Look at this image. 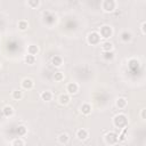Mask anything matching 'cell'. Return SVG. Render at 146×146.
Instances as JSON below:
<instances>
[{"mask_svg": "<svg viewBox=\"0 0 146 146\" xmlns=\"http://www.w3.org/2000/svg\"><path fill=\"white\" fill-rule=\"evenodd\" d=\"M38 52H39V48H38L35 44H30V46L27 47V54L35 56Z\"/></svg>", "mask_w": 146, "mask_h": 146, "instance_id": "19", "label": "cell"}, {"mask_svg": "<svg viewBox=\"0 0 146 146\" xmlns=\"http://www.w3.org/2000/svg\"><path fill=\"white\" fill-rule=\"evenodd\" d=\"M113 122H114V125H115V127L121 128V127H124V125L127 124V117H125L124 114H117V115L114 117Z\"/></svg>", "mask_w": 146, "mask_h": 146, "instance_id": "4", "label": "cell"}, {"mask_svg": "<svg viewBox=\"0 0 146 146\" xmlns=\"http://www.w3.org/2000/svg\"><path fill=\"white\" fill-rule=\"evenodd\" d=\"M40 97H41V99L44 100V102H50V100L52 99V94H51V91L46 90V91H42V92L40 94Z\"/></svg>", "mask_w": 146, "mask_h": 146, "instance_id": "14", "label": "cell"}, {"mask_svg": "<svg viewBox=\"0 0 146 146\" xmlns=\"http://www.w3.org/2000/svg\"><path fill=\"white\" fill-rule=\"evenodd\" d=\"M140 29H141V33L145 34V22L141 23V27H140Z\"/></svg>", "mask_w": 146, "mask_h": 146, "instance_id": "27", "label": "cell"}, {"mask_svg": "<svg viewBox=\"0 0 146 146\" xmlns=\"http://www.w3.org/2000/svg\"><path fill=\"white\" fill-rule=\"evenodd\" d=\"M27 5L31 8H36L40 5V0H27Z\"/></svg>", "mask_w": 146, "mask_h": 146, "instance_id": "25", "label": "cell"}, {"mask_svg": "<svg viewBox=\"0 0 146 146\" xmlns=\"http://www.w3.org/2000/svg\"><path fill=\"white\" fill-rule=\"evenodd\" d=\"M57 140H58V143H59L60 145H66V144H68L70 137H68V135H67V133L63 132V133H60V135L58 136Z\"/></svg>", "mask_w": 146, "mask_h": 146, "instance_id": "12", "label": "cell"}, {"mask_svg": "<svg viewBox=\"0 0 146 146\" xmlns=\"http://www.w3.org/2000/svg\"><path fill=\"white\" fill-rule=\"evenodd\" d=\"M80 112H81L82 114H84V115H89V114L91 113V105L88 104V103L82 104L81 107H80Z\"/></svg>", "mask_w": 146, "mask_h": 146, "instance_id": "11", "label": "cell"}, {"mask_svg": "<svg viewBox=\"0 0 146 146\" xmlns=\"http://www.w3.org/2000/svg\"><path fill=\"white\" fill-rule=\"evenodd\" d=\"M119 140V137L115 132H108L106 136H105V143L106 144H110V145H114L116 144Z\"/></svg>", "mask_w": 146, "mask_h": 146, "instance_id": "5", "label": "cell"}, {"mask_svg": "<svg viewBox=\"0 0 146 146\" xmlns=\"http://www.w3.org/2000/svg\"><path fill=\"white\" fill-rule=\"evenodd\" d=\"M141 119H145V110H141Z\"/></svg>", "mask_w": 146, "mask_h": 146, "instance_id": "28", "label": "cell"}, {"mask_svg": "<svg viewBox=\"0 0 146 146\" xmlns=\"http://www.w3.org/2000/svg\"><path fill=\"white\" fill-rule=\"evenodd\" d=\"M75 136H76V138H78L79 140H84V139H87V138H88L89 132H88V130H87V129H84V128H80V129H78V130H76Z\"/></svg>", "mask_w": 146, "mask_h": 146, "instance_id": "7", "label": "cell"}, {"mask_svg": "<svg viewBox=\"0 0 146 146\" xmlns=\"http://www.w3.org/2000/svg\"><path fill=\"white\" fill-rule=\"evenodd\" d=\"M24 62H25L26 64L32 65V64H34V62H35V56H34V55L26 54V55H25V57H24Z\"/></svg>", "mask_w": 146, "mask_h": 146, "instance_id": "20", "label": "cell"}, {"mask_svg": "<svg viewBox=\"0 0 146 146\" xmlns=\"http://www.w3.org/2000/svg\"><path fill=\"white\" fill-rule=\"evenodd\" d=\"M0 68H1V63H0Z\"/></svg>", "mask_w": 146, "mask_h": 146, "instance_id": "29", "label": "cell"}, {"mask_svg": "<svg viewBox=\"0 0 146 146\" xmlns=\"http://www.w3.org/2000/svg\"><path fill=\"white\" fill-rule=\"evenodd\" d=\"M114 47H113V43H111L110 41H104L102 43V50L103 51H113Z\"/></svg>", "mask_w": 146, "mask_h": 146, "instance_id": "18", "label": "cell"}, {"mask_svg": "<svg viewBox=\"0 0 146 146\" xmlns=\"http://www.w3.org/2000/svg\"><path fill=\"white\" fill-rule=\"evenodd\" d=\"M2 113H3V115L6 117H9V116H11L14 114V107L10 106V105H6L2 108Z\"/></svg>", "mask_w": 146, "mask_h": 146, "instance_id": "13", "label": "cell"}, {"mask_svg": "<svg viewBox=\"0 0 146 146\" xmlns=\"http://www.w3.org/2000/svg\"><path fill=\"white\" fill-rule=\"evenodd\" d=\"M98 33H99L100 38H103V39H108V38L112 36L113 30H112V27L108 26V25H103V26L99 29V32H98Z\"/></svg>", "mask_w": 146, "mask_h": 146, "instance_id": "2", "label": "cell"}, {"mask_svg": "<svg viewBox=\"0 0 146 146\" xmlns=\"http://www.w3.org/2000/svg\"><path fill=\"white\" fill-rule=\"evenodd\" d=\"M10 144H11L13 146H17V145L23 146V145L25 144V141H24L23 139H21V138H15V139H13V140L10 141Z\"/></svg>", "mask_w": 146, "mask_h": 146, "instance_id": "23", "label": "cell"}, {"mask_svg": "<svg viewBox=\"0 0 146 146\" xmlns=\"http://www.w3.org/2000/svg\"><path fill=\"white\" fill-rule=\"evenodd\" d=\"M18 29H19L21 31L27 30V29H29V22H27V21H24V19H21V21L18 22Z\"/></svg>", "mask_w": 146, "mask_h": 146, "instance_id": "21", "label": "cell"}, {"mask_svg": "<svg viewBox=\"0 0 146 146\" xmlns=\"http://www.w3.org/2000/svg\"><path fill=\"white\" fill-rule=\"evenodd\" d=\"M11 97H13V99H15V100H21V99L23 98V91H22L21 89H15V90H13V92H11Z\"/></svg>", "mask_w": 146, "mask_h": 146, "instance_id": "17", "label": "cell"}, {"mask_svg": "<svg viewBox=\"0 0 146 146\" xmlns=\"http://www.w3.org/2000/svg\"><path fill=\"white\" fill-rule=\"evenodd\" d=\"M57 100H58V103L60 105H67L70 103V100H71V97H70V95L67 92H64V94H60L58 96V99Z\"/></svg>", "mask_w": 146, "mask_h": 146, "instance_id": "9", "label": "cell"}, {"mask_svg": "<svg viewBox=\"0 0 146 146\" xmlns=\"http://www.w3.org/2000/svg\"><path fill=\"white\" fill-rule=\"evenodd\" d=\"M54 80L57 81V82H60L64 80V74L62 72H56L55 75H54Z\"/></svg>", "mask_w": 146, "mask_h": 146, "instance_id": "24", "label": "cell"}, {"mask_svg": "<svg viewBox=\"0 0 146 146\" xmlns=\"http://www.w3.org/2000/svg\"><path fill=\"white\" fill-rule=\"evenodd\" d=\"M51 64H52L54 66H56V67H59V66H62V64H63V58H62L60 56H58V55H55V56L52 57V59H51Z\"/></svg>", "mask_w": 146, "mask_h": 146, "instance_id": "16", "label": "cell"}, {"mask_svg": "<svg viewBox=\"0 0 146 146\" xmlns=\"http://www.w3.org/2000/svg\"><path fill=\"white\" fill-rule=\"evenodd\" d=\"M21 86H22L23 89H27V90H30V89L33 88L34 82H33V80L30 79V78H24V79L22 80V82H21Z\"/></svg>", "mask_w": 146, "mask_h": 146, "instance_id": "8", "label": "cell"}, {"mask_svg": "<svg viewBox=\"0 0 146 146\" xmlns=\"http://www.w3.org/2000/svg\"><path fill=\"white\" fill-rule=\"evenodd\" d=\"M127 104H128V102H127V99H125L124 97H120V98H117L116 102H115L116 107H119L120 110H123V108L127 106Z\"/></svg>", "mask_w": 146, "mask_h": 146, "instance_id": "15", "label": "cell"}, {"mask_svg": "<svg viewBox=\"0 0 146 146\" xmlns=\"http://www.w3.org/2000/svg\"><path fill=\"white\" fill-rule=\"evenodd\" d=\"M103 58L105 60H112L114 58L113 51H103Z\"/></svg>", "mask_w": 146, "mask_h": 146, "instance_id": "22", "label": "cell"}, {"mask_svg": "<svg viewBox=\"0 0 146 146\" xmlns=\"http://www.w3.org/2000/svg\"><path fill=\"white\" fill-rule=\"evenodd\" d=\"M102 8L105 13H112L116 8V2H115V0H104Z\"/></svg>", "mask_w": 146, "mask_h": 146, "instance_id": "1", "label": "cell"}, {"mask_svg": "<svg viewBox=\"0 0 146 146\" xmlns=\"http://www.w3.org/2000/svg\"><path fill=\"white\" fill-rule=\"evenodd\" d=\"M17 132H18V135H19V136H24V135L26 133V128H25L24 125H19V127H18Z\"/></svg>", "mask_w": 146, "mask_h": 146, "instance_id": "26", "label": "cell"}, {"mask_svg": "<svg viewBox=\"0 0 146 146\" xmlns=\"http://www.w3.org/2000/svg\"><path fill=\"white\" fill-rule=\"evenodd\" d=\"M100 35H99V33L98 32H96V31H94V32H90L89 34H88V38H87V40H88V42L90 43V44H98L99 42H100Z\"/></svg>", "mask_w": 146, "mask_h": 146, "instance_id": "3", "label": "cell"}, {"mask_svg": "<svg viewBox=\"0 0 146 146\" xmlns=\"http://www.w3.org/2000/svg\"><path fill=\"white\" fill-rule=\"evenodd\" d=\"M78 91H79V86H78V83H75V82H70V83L66 84V92H67L70 96L76 94Z\"/></svg>", "mask_w": 146, "mask_h": 146, "instance_id": "6", "label": "cell"}, {"mask_svg": "<svg viewBox=\"0 0 146 146\" xmlns=\"http://www.w3.org/2000/svg\"><path fill=\"white\" fill-rule=\"evenodd\" d=\"M131 39H132V34H131L129 31H123V32H121V34H120V40H121L122 42H129Z\"/></svg>", "mask_w": 146, "mask_h": 146, "instance_id": "10", "label": "cell"}]
</instances>
